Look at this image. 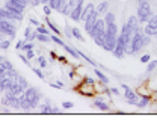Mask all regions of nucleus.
Instances as JSON below:
<instances>
[{"label": "nucleus", "mask_w": 157, "mask_h": 133, "mask_svg": "<svg viewBox=\"0 0 157 133\" xmlns=\"http://www.w3.org/2000/svg\"><path fill=\"white\" fill-rule=\"evenodd\" d=\"M137 20L140 23H148L151 18V8L147 0H137Z\"/></svg>", "instance_id": "obj_1"}, {"label": "nucleus", "mask_w": 157, "mask_h": 133, "mask_svg": "<svg viewBox=\"0 0 157 133\" xmlns=\"http://www.w3.org/2000/svg\"><path fill=\"white\" fill-rule=\"evenodd\" d=\"M0 33L9 37V39H14L15 33H17V27L9 20H0Z\"/></svg>", "instance_id": "obj_2"}, {"label": "nucleus", "mask_w": 157, "mask_h": 133, "mask_svg": "<svg viewBox=\"0 0 157 133\" xmlns=\"http://www.w3.org/2000/svg\"><path fill=\"white\" fill-rule=\"evenodd\" d=\"M88 33L91 35V38H104V35H106V23H104V20H97L95 24L91 27V30Z\"/></svg>", "instance_id": "obj_3"}, {"label": "nucleus", "mask_w": 157, "mask_h": 133, "mask_svg": "<svg viewBox=\"0 0 157 133\" xmlns=\"http://www.w3.org/2000/svg\"><path fill=\"white\" fill-rule=\"evenodd\" d=\"M130 45H132V55H135L137 50H140L142 47H144V33H142V30H139L136 32L133 37H132V41H130Z\"/></svg>", "instance_id": "obj_4"}, {"label": "nucleus", "mask_w": 157, "mask_h": 133, "mask_svg": "<svg viewBox=\"0 0 157 133\" xmlns=\"http://www.w3.org/2000/svg\"><path fill=\"white\" fill-rule=\"evenodd\" d=\"M95 85H89V83H82L78 88H76V91H77L78 94L82 95H86V97H91V95H94V91H95V88H94Z\"/></svg>", "instance_id": "obj_5"}, {"label": "nucleus", "mask_w": 157, "mask_h": 133, "mask_svg": "<svg viewBox=\"0 0 157 133\" xmlns=\"http://www.w3.org/2000/svg\"><path fill=\"white\" fill-rule=\"evenodd\" d=\"M98 20V12L94 9V11H91L89 12V15H88V18L85 20V30L86 32H89L91 30V27L95 24V21Z\"/></svg>", "instance_id": "obj_6"}, {"label": "nucleus", "mask_w": 157, "mask_h": 133, "mask_svg": "<svg viewBox=\"0 0 157 133\" xmlns=\"http://www.w3.org/2000/svg\"><path fill=\"white\" fill-rule=\"evenodd\" d=\"M121 88L125 91V94H124V95H125V98H127L128 104H135V106H136V103H137V100H136L137 95H136V92H135V91H132V89H130L127 85H121Z\"/></svg>", "instance_id": "obj_7"}, {"label": "nucleus", "mask_w": 157, "mask_h": 133, "mask_svg": "<svg viewBox=\"0 0 157 133\" xmlns=\"http://www.w3.org/2000/svg\"><path fill=\"white\" fill-rule=\"evenodd\" d=\"M112 53L115 55V57L118 59H122L124 57V53H125V49H124V44L119 37H117V44H115V49L112 50Z\"/></svg>", "instance_id": "obj_8"}, {"label": "nucleus", "mask_w": 157, "mask_h": 133, "mask_svg": "<svg viewBox=\"0 0 157 133\" xmlns=\"http://www.w3.org/2000/svg\"><path fill=\"white\" fill-rule=\"evenodd\" d=\"M115 44H117V37H112V35H104V45L103 49L107 50V52H112L115 49Z\"/></svg>", "instance_id": "obj_9"}, {"label": "nucleus", "mask_w": 157, "mask_h": 133, "mask_svg": "<svg viewBox=\"0 0 157 133\" xmlns=\"http://www.w3.org/2000/svg\"><path fill=\"white\" fill-rule=\"evenodd\" d=\"M82 9H83V0H80L77 6L71 11L70 18L73 20V21H76V23H78V21H80V15H82Z\"/></svg>", "instance_id": "obj_10"}, {"label": "nucleus", "mask_w": 157, "mask_h": 133, "mask_svg": "<svg viewBox=\"0 0 157 133\" xmlns=\"http://www.w3.org/2000/svg\"><path fill=\"white\" fill-rule=\"evenodd\" d=\"M139 20H137L136 15H130L128 17V20H127V24L132 27V30H133V33H136V32H139L140 30V27H139Z\"/></svg>", "instance_id": "obj_11"}, {"label": "nucleus", "mask_w": 157, "mask_h": 133, "mask_svg": "<svg viewBox=\"0 0 157 133\" xmlns=\"http://www.w3.org/2000/svg\"><path fill=\"white\" fill-rule=\"evenodd\" d=\"M6 95L9 97V108H12V109H21L18 95H14V94H6Z\"/></svg>", "instance_id": "obj_12"}, {"label": "nucleus", "mask_w": 157, "mask_h": 133, "mask_svg": "<svg viewBox=\"0 0 157 133\" xmlns=\"http://www.w3.org/2000/svg\"><path fill=\"white\" fill-rule=\"evenodd\" d=\"M38 92L39 91L35 88V86H27V88L24 89V92H23V94H24V97H26L27 100H32V98L38 94Z\"/></svg>", "instance_id": "obj_13"}, {"label": "nucleus", "mask_w": 157, "mask_h": 133, "mask_svg": "<svg viewBox=\"0 0 157 133\" xmlns=\"http://www.w3.org/2000/svg\"><path fill=\"white\" fill-rule=\"evenodd\" d=\"M106 33L107 35H112V37H117L118 35V27H117V24H115V21L106 24Z\"/></svg>", "instance_id": "obj_14"}, {"label": "nucleus", "mask_w": 157, "mask_h": 133, "mask_svg": "<svg viewBox=\"0 0 157 133\" xmlns=\"http://www.w3.org/2000/svg\"><path fill=\"white\" fill-rule=\"evenodd\" d=\"M95 8H94V5L92 3H88L86 5V8H83L82 9V15H80V21H85V20L88 18V15H89V12L91 11H94Z\"/></svg>", "instance_id": "obj_15"}, {"label": "nucleus", "mask_w": 157, "mask_h": 133, "mask_svg": "<svg viewBox=\"0 0 157 133\" xmlns=\"http://www.w3.org/2000/svg\"><path fill=\"white\" fill-rule=\"evenodd\" d=\"M150 101H151V97H150V95H142L140 100L136 103V106L137 108H145V106H148Z\"/></svg>", "instance_id": "obj_16"}, {"label": "nucleus", "mask_w": 157, "mask_h": 133, "mask_svg": "<svg viewBox=\"0 0 157 133\" xmlns=\"http://www.w3.org/2000/svg\"><path fill=\"white\" fill-rule=\"evenodd\" d=\"M0 20H9V21H15L14 17L5 9V8H0Z\"/></svg>", "instance_id": "obj_17"}, {"label": "nucleus", "mask_w": 157, "mask_h": 133, "mask_svg": "<svg viewBox=\"0 0 157 133\" xmlns=\"http://www.w3.org/2000/svg\"><path fill=\"white\" fill-rule=\"evenodd\" d=\"M41 98H42V95H41V92H38V94L35 95L32 100H29L30 101V109H35V108H38L39 101H41Z\"/></svg>", "instance_id": "obj_18"}, {"label": "nucleus", "mask_w": 157, "mask_h": 133, "mask_svg": "<svg viewBox=\"0 0 157 133\" xmlns=\"http://www.w3.org/2000/svg\"><path fill=\"white\" fill-rule=\"evenodd\" d=\"M107 8H109V2H101V3L97 6V9H95V11L98 12V15H100V14H106Z\"/></svg>", "instance_id": "obj_19"}, {"label": "nucleus", "mask_w": 157, "mask_h": 133, "mask_svg": "<svg viewBox=\"0 0 157 133\" xmlns=\"http://www.w3.org/2000/svg\"><path fill=\"white\" fill-rule=\"evenodd\" d=\"M144 33H145V35H148V37H156V35H157V29H156V27H151V26H148V24H147V26L144 27Z\"/></svg>", "instance_id": "obj_20"}, {"label": "nucleus", "mask_w": 157, "mask_h": 133, "mask_svg": "<svg viewBox=\"0 0 157 133\" xmlns=\"http://www.w3.org/2000/svg\"><path fill=\"white\" fill-rule=\"evenodd\" d=\"M63 49H65V50H67V52H68V53H70L71 56L74 57V59H80V55H78V52L76 50V49H73L71 45H67V44H65V45H63Z\"/></svg>", "instance_id": "obj_21"}, {"label": "nucleus", "mask_w": 157, "mask_h": 133, "mask_svg": "<svg viewBox=\"0 0 157 133\" xmlns=\"http://www.w3.org/2000/svg\"><path fill=\"white\" fill-rule=\"evenodd\" d=\"M94 106L98 108L100 111H104V112H106V111H109V104H106L104 101H101V100H98V98L94 101Z\"/></svg>", "instance_id": "obj_22"}, {"label": "nucleus", "mask_w": 157, "mask_h": 133, "mask_svg": "<svg viewBox=\"0 0 157 133\" xmlns=\"http://www.w3.org/2000/svg\"><path fill=\"white\" fill-rule=\"evenodd\" d=\"M94 73L97 74V77L101 80V82H103V83H104V85H107V83H109V77L106 76V74H103V71H101V70L95 68V71H94Z\"/></svg>", "instance_id": "obj_23"}, {"label": "nucleus", "mask_w": 157, "mask_h": 133, "mask_svg": "<svg viewBox=\"0 0 157 133\" xmlns=\"http://www.w3.org/2000/svg\"><path fill=\"white\" fill-rule=\"evenodd\" d=\"M39 109H41V112H42V114H53V108H52L48 103L41 104V106H39Z\"/></svg>", "instance_id": "obj_24"}, {"label": "nucleus", "mask_w": 157, "mask_h": 133, "mask_svg": "<svg viewBox=\"0 0 157 133\" xmlns=\"http://www.w3.org/2000/svg\"><path fill=\"white\" fill-rule=\"evenodd\" d=\"M71 33H73V38L78 39V41H85V38L82 37V32L78 30L77 27H73V29H71Z\"/></svg>", "instance_id": "obj_25"}, {"label": "nucleus", "mask_w": 157, "mask_h": 133, "mask_svg": "<svg viewBox=\"0 0 157 133\" xmlns=\"http://www.w3.org/2000/svg\"><path fill=\"white\" fill-rule=\"evenodd\" d=\"M35 38L38 39L39 42H50L52 39H50V35H44V33H38L36 32V37Z\"/></svg>", "instance_id": "obj_26"}, {"label": "nucleus", "mask_w": 157, "mask_h": 133, "mask_svg": "<svg viewBox=\"0 0 157 133\" xmlns=\"http://www.w3.org/2000/svg\"><path fill=\"white\" fill-rule=\"evenodd\" d=\"M0 64H2V67H3L5 70H14V65H12L8 59H5V57L2 59V62H0Z\"/></svg>", "instance_id": "obj_27"}, {"label": "nucleus", "mask_w": 157, "mask_h": 133, "mask_svg": "<svg viewBox=\"0 0 157 133\" xmlns=\"http://www.w3.org/2000/svg\"><path fill=\"white\" fill-rule=\"evenodd\" d=\"M17 82H18V83H20V86H21L23 89H26V88L29 86V83H27V80H26V79H24V77H23V76H20V74H18V79H17Z\"/></svg>", "instance_id": "obj_28"}, {"label": "nucleus", "mask_w": 157, "mask_h": 133, "mask_svg": "<svg viewBox=\"0 0 157 133\" xmlns=\"http://www.w3.org/2000/svg\"><path fill=\"white\" fill-rule=\"evenodd\" d=\"M112 21H115V14H113V12H106V18H104V23L107 24V23H112Z\"/></svg>", "instance_id": "obj_29"}, {"label": "nucleus", "mask_w": 157, "mask_h": 133, "mask_svg": "<svg viewBox=\"0 0 157 133\" xmlns=\"http://www.w3.org/2000/svg\"><path fill=\"white\" fill-rule=\"evenodd\" d=\"M50 39H52V41H53V42H56V44H58V45H62V47H63V45H65V42H63V41H62V39L59 38V35H52V37H50Z\"/></svg>", "instance_id": "obj_30"}, {"label": "nucleus", "mask_w": 157, "mask_h": 133, "mask_svg": "<svg viewBox=\"0 0 157 133\" xmlns=\"http://www.w3.org/2000/svg\"><path fill=\"white\" fill-rule=\"evenodd\" d=\"M148 26H151V27H156L157 29V14L156 15H151V18L148 20V23H147Z\"/></svg>", "instance_id": "obj_31"}, {"label": "nucleus", "mask_w": 157, "mask_h": 133, "mask_svg": "<svg viewBox=\"0 0 157 133\" xmlns=\"http://www.w3.org/2000/svg\"><path fill=\"white\" fill-rule=\"evenodd\" d=\"M9 45H11V39H0V49H3V50H6V49H9Z\"/></svg>", "instance_id": "obj_32"}, {"label": "nucleus", "mask_w": 157, "mask_h": 133, "mask_svg": "<svg viewBox=\"0 0 157 133\" xmlns=\"http://www.w3.org/2000/svg\"><path fill=\"white\" fill-rule=\"evenodd\" d=\"M50 8H52V11H56L59 6V0H48V3H47Z\"/></svg>", "instance_id": "obj_33"}, {"label": "nucleus", "mask_w": 157, "mask_h": 133, "mask_svg": "<svg viewBox=\"0 0 157 133\" xmlns=\"http://www.w3.org/2000/svg\"><path fill=\"white\" fill-rule=\"evenodd\" d=\"M73 9H74V8H73L71 5H68V3H67V6H65V8L62 9V12H60V14H63V15H70Z\"/></svg>", "instance_id": "obj_34"}, {"label": "nucleus", "mask_w": 157, "mask_h": 133, "mask_svg": "<svg viewBox=\"0 0 157 133\" xmlns=\"http://www.w3.org/2000/svg\"><path fill=\"white\" fill-rule=\"evenodd\" d=\"M42 12H44L45 17H50L52 15V8L48 5H42Z\"/></svg>", "instance_id": "obj_35"}, {"label": "nucleus", "mask_w": 157, "mask_h": 133, "mask_svg": "<svg viewBox=\"0 0 157 133\" xmlns=\"http://www.w3.org/2000/svg\"><path fill=\"white\" fill-rule=\"evenodd\" d=\"M36 32H38V33H44V35H48V29H47L45 26H42V24L36 26Z\"/></svg>", "instance_id": "obj_36"}, {"label": "nucleus", "mask_w": 157, "mask_h": 133, "mask_svg": "<svg viewBox=\"0 0 157 133\" xmlns=\"http://www.w3.org/2000/svg\"><path fill=\"white\" fill-rule=\"evenodd\" d=\"M21 50H23V52L33 50V44H32V41H30V42H24V44H23V47H21Z\"/></svg>", "instance_id": "obj_37"}, {"label": "nucleus", "mask_w": 157, "mask_h": 133, "mask_svg": "<svg viewBox=\"0 0 157 133\" xmlns=\"http://www.w3.org/2000/svg\"><path fill=\"white\" fill-rule=\"evenodd\" d=\"M38 64L41 68H45L47 67V61H45V57L44 56H38Z\"/></svg>", "instance_id": "obj_38"}, {"label": "nucleus", "mask_w": 157, "mask_h": 133, "mask_svg": "<svg viewBox=\"0 0 157 133\" xmlns=\"http://www.w3.org/2000/svg\"><path fill=\"white\" fill-rule=\"evenodd\" d=\"M157 67V61H153V62H150L148 64V67H147V73H151L154 68Z\"/></svg>", "instance_id": "obj_39"}, {"label": "nucleus", "mask_w": 157, "mask_h": 133, "mask_svg": "<svg viewBox=\"0 0 157 133\" xmlns=\"http://www.w3.org/2000/svg\"><path fill=\"white\" fill-rule=\"evenodd\" d=\"M67 3H68V0H59V6H58V12H62V9L67 6Z\"/></svg>", "instance_id": "obj_40"}, {"label": "nucleus", "mask_w": 157, "mask_h": 133, "mask_svg": "<svg viewBox=\"0 0 157 133\" xmlns=\"http://www.w3.org/2000/svg\"><path fill=\"white\" fill-rule=\"evenodd\" d=\"M62 108H63V109H73V108H74V103H73V101H63V103H62Z\"/></svg>", "instance_id": "obj_41"}, {"label": "nucleus", "mask_w": 157, "mask_h": 133, "mask_svg": "<svg viewBox=\"0 0 157 133\" xmlns=\"http://www.w3.org/2000/svg\"><path fill=\"white\" fill-rule=\"evenodd\" d=\"M33 73H35V74H36V76H38L41 80H44V79H45L44 73H42V70H39V68H33Z\"/></svg>", "instance_id": "obj_42"}, {"label": "nucleus", "mask_w": 157, "mask_h": 133, "mask_svg": "<svg viewBox=\"0 0 157 133\" xmlns=\"http://www.w3.org/2000/svg\"><path fill=\"white\" fill-rule=\"evenodd\" d=\"M2 104L6 106V108H9V97H8V95H5V97L2 98Z\"/></svg>", "instance_id": "obj_43"}, {"label": "nucleus", "mask_w": 157, "mask_h": 133, "mask_svg": "<svg viewBox=\"0 0 157 133\" xmlns=\"http://www.w3.org/2000/svg\"><path fill=\"white\" fill-rule=\"evenodd\" d=\"M33 56H35V53H33V50H27L26 52V57L30 61V59H33Z\"/></svg>", "instance_id": "obj_44"}, {"label": "nucleus", "mask_w": 157, "mask_h": 133, "mask_svg": "<svg viewBox=\"0 0 157 133\" xmlns=\"http://www.w3.org/2000/svg\"><path fill=\"white\" fill-rule=\"evenodd\" d=\"M65 33H67V37L68 38H73V33H71V29H70V26L67 24V27H65Z\"/></svg>", "instance_id": "obj_45"}, {"label": "nucleus", "mask_w": 157, "mask_h": 133, "mask_svg": "<svg viewBox=\"0 0 157 133\" xmlns=\"http://www.w3.org/2000/svg\"><path fill=\"white\" fill-rule=\"evenodd\" d=\"M83 82H85V83H89V85H95L94 79H91V77H85V79H83Z\"/></svg>", "instance_id": "obj_46"}, {"label": "nucleus", "mask_w": 157, "mask_h": 133, "mask_svg": "<svg viewBox=\"0 0 157 133\" xmlns=\"http://www.w3.org/2000/svg\"><path fill=\"white\" fill-rule=\"evenodd\" d=\"M150 55H144V56L140 57V62H144V64H147V62H150Z\"/></svg>", "instance_id": "obj_47"}, {"label": "nucleus", "mask_w": 157, "mask_h": 133, "mask_svg": "<svg viewBox=\"0 0 157 133\" xmlns=\"http://www.w3.org/2000/svg\"><path fill=\"white\" fill-rule=\"evenodd\" d=\"M78 2H80V0H68V5H71L73 8H76L78 5Z\"/></svg>", "instance_id": "obj_48"}, {"label": "nucleus", "mask_w": 157, "mask_h": 133, "mask_svg": "<svg viewBox=\"0 0 157 133\" xmlns=\"http://www.w3.org/2000/svg\"><path fill=\"white\" fill-rule=\"evenodd\" d=\"M18 56H20V59H21V61H23V62L26 64V65H29V59H27V57L24 56V55H21V53H20Z\"/></svg>", "instance_id": "obj_49"}, {"label": "nucleus", "mask_w": 157, "mask_h": 133, "mask_svg": "<svg viewBox=\"0 0 157 133\" xmlns=\"http://www.w3.org/2000/svg\"><path fill=\"white\" fill-rule=\"evenodd\" d=\"M23 44H24V39H21V41H18V42H17V45H15V49H17V50H21Z\"/></svg>", "instance_id": "obj_50"}, {"label": "nucleus", "mask_w": 157, "mask_h": 133, "mask_svg": "<svg viewBox=\"0 0 157 133\" xmlns=\"http://www.w3.org/2000/svg\"><path fill=\"white\" fill-rule=\"evenodd\" d=\"M148 44H150V37L144 35V45H148Z\"/></svg>", "instance_id": "obj_51"}, {"label": "nucleus", "mask_w": 157, "mask_h": 133, "mask_svg": "<svg viewBox=\"0 0 157 133\" xmlns=\"http://www.w3.org/2000/svg\"><path fill=\"white\" fill-rule=\"evenodd\" d=\"M29 2H30V5H32V6H39V5H41V2H39V0H29Z\"/></svg>", "instance_id": "obj_52"}, {"label": "nucleus", "mask_w": 157, "mask_h": 133, "mask_svg": "<svg viewBox=\"0 0 157 133\" xmlns=\"http://www.w3.org/2000/svg\"><path fill=\"white\" fill-rule=\"evenodd\" d=\"M29 21H30L32 24H35V26H39V21L36 18H33V17H32V18H29Z\"/></svg>", "instance_id": "obj_53"}, {"label": "nucleus", "mask_w": 157, "mask_h": 133, "mask_svg": "<svg viewBox=\"0 0 157 133\" xmlns=\"http://www.w3.org/2000/svg\"><path fill=\"white\" fill-rule=\"evenodd\" d=\"M14 2H18V3L24 5V6H27V3H29V0H14Z\"/></svg>", "instance_id": "obj_54"}, {"label": "nucleus", "mask_w": 157, "mask_h": 133, "mask_svg": "<svg viewBox=\"0 0 157 133\" xmlns=\"http://www.w3.org/2000/svg\"><path fill=\"white\" fill-rule=\"evenodd\" d=\"M58 61H60V62H63V64H65V62H68V61L65 59V56H58Z\"/></svg>", "instance_id": "obj_55"}, {"label": "nucleus", "mask_w": 157, "mask_h": 133, "mask_svg": "<svg viewBox=\"0 0 157 133\" xmlns=\"http://www.w3.org/2000/svg\"><path fill=\"white\" fill-rule=\"evenodd\" d=\"M110 92H112V94H115V95L119 94V91H118L117 88H112V89H110Z\"/></svg>", "instance_id": "obj_56"}, {"label": "nucleus", "mask_w": 157, "mask_h": 133, "mask_svg": "<svg viewBox=\"0 0 157 133\" xmlns=\"http://www.w3.org/2000/svg\"><path fill=\"white\" fill-rule=\"evenodd\" d=\"M53 114H60V109L55 106V108H53Z\"/></svg>", "instance_id": "obj_57"}, {"label": "nucleus", "mask_w": 157, "mask_h": 133, "mask_svg": "<svg viewBox=\"0 0 157 133\" xmlns=\"http://www.w3.org/2000/svg\"><path fill=\"white\" fill-rule=\"evenodd\" d=\"M50 56L53 57V59H58V55H56L55 52H50Z\"/></svg>", "instance_id": "obj_58"}, {"label": "nucleus", "mask_w": 157, "mask_h": 133, "mask_svg": "<svg viewBox=\"0 0 157 133\" xmlns=\"http://www.w3.org/2000/svg\"><path fill=\"white\" fill-rule=\"evenodd\" d=\"M0 92H5V86H3V83H2V80H0Z\"/></svg>", "instance_id": "obj_59"}, {"label": "nucleus", "mask_w": 157, "mask_h": 133, "mask_svg": "<svg viewBox=\"0 0 157 133\" xmlns=\"http://www.w3.org/2000/svg\"><path fill=\"white\" fill-rule=\"evenodd\" d=\"M39 2H41V5H47L48 3V0H39Z\"/></svg>", "instance_id": "obj_60"}, {"label": "nucleus", "mask_w": 157, "mask_h": 133, "mask_svg": "<svg viewBox=\"0 0 157 133\" xmlns=\"http://www.w3.org/2000/svg\"><path fill=\"white\" fill-rule=\"evenodd\" d=\"M3 37H5V35H3V33H0V39H3Z\"/></svg>", "instance_id": "obj_61"}, {"label": "nucleus", "mask_w": 157, "mask_h": 133, "mask_svg": "<svg viewBox=\"0 0 157 133\" xmlns=\"http://www.w3.org/2000/svg\"><path fill=\"white\" fill-rule=\"evenodd\" d=\"M2 59H3V56H0V62H2Z\"/></svg>", "instance_id": "obj_62"}, {"label": "nucleus", "mask_w": 157, "mask_h": 133, "mask_svg": "<svg viewBox=\"0 0 157 133\" xmlns=\"http://www.w3.org/2000/svg\"><path fill=\"white\" fill-rule=\"evenodd\" d=\"M5 2H9V0H5Z\"/></svg>", "instance_id": "obj_63"}, {"label": "nucleus", "mask_w": 157, "mask_h": 133, "mask_svg": "<svg viewBox=\"0 0 157 133\" xmlns=\"http://www.w3.org/2000/svg\"><path fill=\"white\" fill-rule=\"evenodd\" d=\"M156 94H157V92H156Z\"/></svg>", "instance_id": "obj_64"}]
</instances>
